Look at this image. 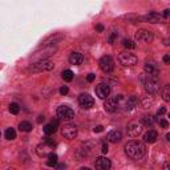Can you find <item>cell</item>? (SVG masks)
Returning a JSON list of instances; mask_svg holds the SVG:
<instances>
[{"mask_svg":"<svg viewBox=\"0 0 170 170\" xmlns=\"http://www.w3.org/2000/svg\"><path fill=\"white\" fill-rule=\"evenodd\" d=\"M125 153H126V156L129 158L134 159V161H140L146 154V146H145L144 142L129 141L125 145Z\"/></svg>","mask_w":170,"mask_h":170,"instance_id":"cell-1","label":"cell"},{"mask_svg":"<svg viewBox=\"0 0 170 170\" xmlns=\"http://www.w3.org/2000/svg\"><path fill=\"white\" fill-rule=\"evenodd\" d=\"M63 37H64V36L61 35V33H56V35L51 36L49 39H47V40L43 43V47H56V45H57V43Z\"/></svg>","mask_w":170,"mask_h":170,"instance_id":"cell-19","label":"cell"},{"mask_svg":"<svg viewBox=\"0 0 170 170\" xmlns=\"http://www.w3.org/2000/svg\"><path fill=\"white\" fill-rule=\"evenodd\" d=\"M165 112H166V108H164V107H162V108H159V109H158V112H157V117H159V116H161V114H164Z\"/></svg>","mask_w":170,"mask_h":170,"instance_id":"cell-39","label":"cell"},{"mask_svg":"<svg viewBox=\"0 0 170 170\" xmlns=\"http://www.w3.org/2000/svg\"><path fill=\"white\" fill-rule=\"evenodd\" d=\"M164 169L166 170V169H169V164H165V166H164Z\"/></svg>","mask_w":170,"mask_h":170,"instance_id":"cell-45","label":"cell"},{"mask_svg":"<svg viewBox=\"0 0 170 170\" xmlns=\"http://www.w3.org/2000/svg\"><path fill=\"white\" fill-rule=\"evenodd\" d=\"M41 121H44V116H39L37 122H41Z\"/></svg>","mask_w":170,"mask_h":170,"instance_id":"cell-44","label":"cell"},{"mask_svg":"<svg viewBox=\"0 0 170 170\" xmlns=\"http://www.w3.org/2000/svg\"><path fill=\"white\" fill-rule=\"evenodd\" d=\"M142 84H144V89L147 95H157L161 90V84H159L158 77L156 76L146 75V77L142 80Z\"/></svg>","mask_w":170,"mask_h":170,"instance_id":"cell-2","label":"cell"},{"mask_svg":"<svg viewBox=\"0 0 170 170\" xmlns=\"http://www.w3.org/2000/svg\"><path fill=\"white\" fill-rule=\"evenodd\" d=\"M95 78H96L95 73H89V75L87 76V81H88V83H92V81H95Z\"/></svg>","mask_w":170,"mask_h":170,"instance_id":"cell-36","label":"cell"},{"mask_svg":"<svg viewBox=\"0 0 170 170\" xmlns=\"http://www.w3.org/2000/svg\"><path fill=\"white\" fill-rule=\"evenodd\" d=\"M159 92H161L162 100H164L165 102H169V101H170V85H165Z\"/></svg>","mask_w":170,"mask_h":170,"instance_id":"cell-24","label":"cell"},{"mask_svg":"<svg viewBox=\"0 0 170 170\" xmlns=\"http://www.w3.org/2000/svg\"><path fill=\"white\" fill-rule=\"evenodd\" d=\"M57 159H59L57 154H55V153H49V154H48V161H47V165H48V166H51V167L56 166V165H57Z\"/></svg>","mask_w":170,"mask_h":170,"instance_id":"cell-25","label":"cell"},{"mask_svg":"<svg viewBox=\"0 0 170 170\" xmlns=\"http://www.w3.org/2000/svg\"><path fill=\"white\" fill-rule=\"evenodd\" d=\"M126 109L128 110H130V109H133V108H135L137 105H138V98L135 97V96H129L128 97V100H126Z\"/></svg>","mask_w":170,"mask_h":170,"instance_id":"cell-23","label":"cell"},{"mask_svg":"<svg viewBox=\"0 0 170 170\" xmlns=\"http://www.w3.org/2000/svg\"><path fill=\"white\" fill-rule=\"evenodd\" d=\"M98 66L104 73H110L114 69V61L110 56H102L98 60Z\"/></svg>","mask_w":170,"mask_h":170,"instance_id":"cell-7","label":"cell"},{"mask_svg":"<svg viewBox=\"0 0 170 170\" xmlns=\"http://www.w3.org/2000/svg\"><path fill=\"white\" fill-rule=\"evenodd\" d=\"M57 117L60 120H64V121H71L75 118V112L73 109H71L69 107H65V105H60L57 108Z\"/></svg>","mask_w":170,"mask_h":170,"instance_id":"cell-8","label":"cell"},{"mask_svg":"<svg viewBox=\"0 0 170 170\" xmlns=\"http://www.w3.org/2000/svg\"><path fill=\"white\" fill-rule=\"evenodd\" d=\"M68 92H69V89H68V87H66V85H64V87L60 89V93L63 96H66V95H68Z\"/></svg>","mask_w":170,"mask_h":170,"instance_id":"cell-34","label":"cell"},{"mask_svg":"<svg viewBox=\"0 0 170 170\" xmlns=\"http://www.w3.org/2000/svg\"><path fill=\"white\" fill-rule=\"evenodd\" d=\"M122 44H124V47H125V48H134V47H135V44L133 43L132 40H129V39H124Z\"/></svg>","mask_w":170,"mask_h":170,"instance_id":"cell-31","label":"cell"},{"mask_svg":"<svg viewBox=\"0 0 170 170\" xmlns=\"http://www.w3.org/2000/svg\"><path fill=\"white\" fill-rule=\"evenodd\" d=\"M19 129L21 130V132H24V133H29V132H32V124L31 122H28V121H21L20 124H19Z\"/></svg>","mask_w":170,"mask_h":170,"instance_id":"cell-26","label":"cell"},{"mask_svg":"<svg viewBox=\"0 0 170 170\" xmlns=\"http://www.w3.org/2000/svg\"><path fill=\"white\" fill-rule=\"evenodd\" d=\"M141 124L145 125V126H152V124H153L152 117H149V116H144V117L141 118Z\"/></svg>","mask_w":170,"mask_h":170,"instance_id":"cell-30","label":"cell"},{"mask_svg":"<svg viewBox=\"0 0 170 170\" xmlns=\"http://www.w3.org/2000/svg\"><path fill=\"white\" fill-rule=\"evenodd\" d=\"M96 31H97V32H104V25H102V24H97V25H96Z\"/></svg>","mask_w":170,"mask_h":170,"instance_id":"cell-40","label":"cell"},{"mask_svg":"<svg viewBox=\"0 0 170 170\" xmlns=\"http://www.w3.org/2000/svg\"><path fill=\"white\" fill-rule=\"evenodd\" d=\"M122 101L121 95H116L114 97H107V101L104 102V108L107 112L109 113H116L120 109V104Z\"/></svg>","mask_w":170,"mask_h":170,"instance_id":"cell-4","label":"cell"},{"mask_svg":"<svg viewBox=\"0 0 170 170\" xmlns=\"http://www.w3.org/2000/svg\"><path fill=\"white\" fill-rule=\"evenodd\" d=\"M56 146V144L49 138H45V142L43 144H39L36 146V154H37L40 158H44V157H48V154L51 153V149Z\"/></svg>","mask_w":170,"mask_h":170,"instance_id":"cell-5","label":"cell"},{"mask_svg":"<svg viewBox=\"0 0 170 170\" xmlns=\"http://www.w3.org/2000/svg\"><path fill=\"white\" fill-rule=\"evenodd\" d=\"M144 71H145V73L149 75V76H156V77H158V75H159V68L157 66V64L153 63V61H147V63H145Z\"/></svg>","mask_w":170,"mask_h":170,"instance_id":"cell-17","label":"cell"},{"mask_svg":"<svg viewBox=\"0 0 170 170\" xmlns=\"http://www.w3.org/2000/svg\"><path fill=\"white\" fill-rule=\"evenodd\" d=\"M56 52V47H43V51H39L35 52V55L31 56V59L33 61H40V60H45L48 56L53 55Z\"/></svg>","mask_w":170,"mask_h":170,"instance_id":"cell-9","label":"cell"},{"mask_svg":"<svg viewBox=\"0 0 170 170\" xmlns=\"http://www.w3.org/2000/svg\"><path fill=\"white\" fill-rule=\"evenodd\" d=\"M6 138L9 140V141H13V140L16 138V132H15L13 128H8V129L6 130Z\"/></svg>","mask_w":170,"mask_h":170,"instance_id":"cell-28","label":"cell"},{"mask_svg":"<svg viewBox=\"0 0 170 170\" xmlns=\"http://www.w3.org/2000/svg\"><path fill=\"white\" fill-rule=\"evenodd\" d=\"M152 104H153V100H152V98L149 100V97H146V98L142 100V107H144V108H150V105H152Z\"/></svg>","mask_w":170,"mask_h":170,"instance_id":"cell-32","label":"cell"},{"mask_svg":"<svg viewBox=\"0 0 170 170\" xmlns=\"http://www.w3.org/2000/svg\"><path fill=\"white\" fill-rule=\"evenodd\" d=\"M102 130H104V126H102V125H97L96 128H93V132L95 133H101Z\"/></svg>","mask_w":170,"mask_h":170,"instance_id":"cell-37","label":"cell"},{"mask_svg":"<svg viewBox=\"0 0 170 170\" xmlns=\"http://www.w3.org/2000/svg\"><path fill=\"white\" fill-rule=\"evenodd\" d=\"M84 61V56L80 52H72L69 56V63L72 65H80Z\"/></svg>","mask_w":170,"mask_h":170,"instance_id":"cell-21","label":"cell"},{"mask_svg":"<svg viewBox=\"0 0 170 170\" xmlns=\"http://www.w3.org/2000/svg\"><path fill=\"white\" fill-rule=\"evenodd\" d=\"M158 122H159V126H161V128H167V126H169V122H167L166 120H158Z\"/></svg>","mask_w":170,"mask_h":170,"instance_id":"cell-35","label":"cell"},{"mask_svg":"<svg viewBox=\"0 0 170 170\" xmlns=\"http://www.w3.org/2000/svg\"><path fill=\"white\" fill-rule=\"evenodd\" d=\"M135 40L142 41V43H152L153 41V33L147 29H138L135 32Z\"/></svg>","mask_w":170,"mask_h":170,"instance_id":"cell-14","label":"cell"},{"mask_svg":"<svg viewBox=\"0 0 170 170\" xmlns=\"http://www.w3.org/2000/svg\"><path fill=\"white\" fill-rule=\"evenodd\" d=\"M57 126H59V121L56 120V121H52L51 124H47L43 128V130L47 135H49V134H53V133L57 130Z\"/></svg>","mask_w":170,"mask_h":170,"instance_id":"cell-22","label":"cell"},{"mask_svg":"<svg viewBox=\"0 0 170 170\" xmlns=\"http://www.w3.org/2000/svg\"><path fill=\"white\" fill-rule=\"evenodd\" d=\"M56 167H57V169H65V165H56Z\"/></svg>","mask_w":170,"mask_h":170,"instance_id":"cell-43","label":"cell"},{"mask_svg":"<svg viewBox=\"0 0 170 170\" xmlns=\"http://www.w3.org/2000/svg\"><path fill=\"white\" fill-rule=\"evenodd\" d=\"M9 112H11L12 114H18V113L20 112V105H19L18 102H11V104H9Z\"/></svg>","mask_w":170,"mask_h":170,"instance_id":"cell-29","label":"cell"},{"mask_svg":"<svg viewBox=\"0 0 170 170\" xmlns=\"http://www.w3.org/2000/svg\"><path fill=\"white\" fill-rule=\"evenodd\" d=\"M95 166L96 169L98 170H109L110 166H112V162H110L109 158H107V157H97L95 161Z\"/></svg>","mask_w":170,"mask_h":170,"instance_id":"cell-16","label":"cell"},{"mask_svg":"<svg viewBox=\"0 0 170 170\" xmlns=\"http://www.w3.org/2000/svg\"><path fill=\"white\" fill-rule=\"evenodd\" d=\"M78 104L83 109H90V108L95 105V100H93L92 96H89L88 93H83L78 97Z\"/></svg>","mask_w":170,"mask_h":170,"instance_id":"cell-15","label":"cell"},{"mask_svg":"<svg viewBox=\"0 0 170 170\" xmlns=\"http://www.w3.org/2000/svg\"><path fill=\"white\" fill-rule=\"evenodd\" d=\"M164 63L165 64H169L170 63V56L169 55H165L164 56Z\"/></svg>","mask_w":170,"mask_h":170,"instance_id":"cell-41","label":"cell"},{"mask_svg":"<svg viewBox=\"0 0 170 170\" xmlns=\"http://www.w3.org/2000/svg\"><path fill=\"white\" fill-rule=\"evenodd\" d=\"M117 60L122 66H134L137 64V57L130 52H121L118 55Z\"/></svg>","mask_w":170,"mask_h":170,"instance_id":"cell-6","label":"cell"},{"mask_svg":"<svg viewBox=\"0 0 170 170\" xmlns=\"http://www.w3.org/2000/svg\"><path fill=\"white\" fill-rule=\"evenodd\" d=\"M137 20H141V21L150 23V24H157V23H162V16L159 13H157V12H150L147 15L137 18Z\"/></svg>","mask_w":170,"mask_h":170,"instance_id":"cell-13","label":"cell"},{"mask_svg":"<svg viewBox=\"0 0 170 170\" xmlns=\"http://www.w3.org/2000/svg\"><path fill=\"white\" fill-rule=\"evenodd\" d=\"M116 36H117V32H116V31H113V33H112V35H110V37H109V43H110V44H113V41H114Z\"/></svg>","mask_w":170,"mask_h":170,"instance_id":"cell-38","label":"cell"},{"mask_svg":"<svg viewBox=\"0 0 170 170\" xmlns=\"http://www.w3.org/2000/svg\"><path fill=\"white\" fill-rule=\"evenodd\" d=\"M73 76H75V75H73V72L71 69H65V71H63V73H61L63 80L64 81H68V83L73 80Z\"/></svg>","mask_w":170,"mask_h":170,"instance_id":"cell-27","label":"cell"},{"mask_svg":"<svg viewBox=\"0 0 170 170\" xmlns=\"http://www.w3.org/2000/svg\"><path fill=\"white\" fill-rule=\"evenodd\" d=\"M108 150H109L108 144H107V142H102V144H101V153H102V154H107Z\"/></svg>","mask_w":170,"mask_h":170,"instance_id":"cell-33","label":"cell"},{"mask_svg":"<svg viewBox=\"0 0 170 170\" xmlns=\"http://www.w3.org/2000/svg\"><path fill=\"white\" fill-rule=\"evenodd\" d=\"M61 134L66 140H73L77 135V126L75 124H66L61 128Z\"/></svg>","mask_w":170,"mask_h":170,"instance_id":"cell-11","label":"cell"},{"mask_svg":"<svg viewBox=\"0 0 170 170\" xmlns=\"http://www.w3.org/2000/svg\"><path fill=\"white\" fill-rule=\"evenodd\" d=\"M107 140L112 144H117L122 140V133L120 130H110L109 133L107 134Z\"/></svg>","mask_w":170,"mask_h":170,"instance_id":"cell-18","label":"cell"},{"mask_svg":"<svg viewBox=\"0 0 170 170\" xmlns=\"http://www.w3.org/2000/svg\"><path fill=\"white\" fill-rule=\"evenodd\" d=\"M142 126L144 125L138 121H130L126 126V132L129 137H138L142 133Z\"/></svg>","mask_w":170,"mask_h":170,"instance_id":"cell-10","label":"cell"},{"mask_svg":"<svg viewBox=\"0 0 170 170\" xmlns=\"http://www.w3.org/2000/svg\"><path fill=\"white\" fill-rule=\"evenodd\" d=\"M55 68V64L49 60H40V61H33L31 66L28 68L29 72L32 73H39V72H45V71H51Z\"/></svg>","mask_w":170,"mask_h":170,"instance_id":"cell-3","label":"cell"},{"mask_svg":"<svg viewBox=\"0 0 170 170\" xmlns=\"http://www.w3.org/2000/svg\"><path fill=\"white\" fill-rule=\"evenodd\" d=\"M157 138H158V133L156 132V130H147L146 133L144 134V141L146 142V144H153V142H156Z\"/></svg>","mask_w":170,"mask_h":170,"instance_id":"cell-20","label":"cell"},{"mask_svg":"<svg viewBox=\"0 0 170 170\" xmlns=\"http://www.w3.org/2000/svg\"><path fill=\"white\" fill-rule=\"evenodd\" d=\"M95 90H96V96H97L98 98H101V100H105L107 97H109L112 88H110V85L108 83H100L97 87H96Z\"/></svg>","mask_w":170,"mask_h":170,"instance_id":"cell-12","label":"cell"},{"mask_svg":"<svg viewBox=\"0 0 170 170\" xmlns=\"http://www.w3.org/2000/svg\"><path fill=\"white\" fill-rule=\"evenodd\" d=\"M167 16H169V9H165V12H164V18H165V19H167Z\"/></svg>","mask_w":170,"mask_h":170,"instance_id":"cell-42","label":"cell"}]
</instances>
